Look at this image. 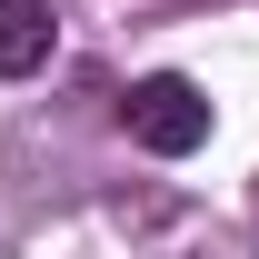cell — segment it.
I'll use <instances>...</instances> for the list:
<instances>
[{
	"instance_id": "6da1fadb",
	"label": "cell",
	"mask_w": 259,
	"mask_h": 259,
	"mask_svg": "<svg viewBox=\"0 0 259 259\" xmlns=\"http://www.w3.org/2000/svg\"><path fill=\"white\" fill-rule=\"evenodd\" d=\"M120 130L150 150V160H190L199 140H209V90H199V80H180V70H150V80H130Z\"/></svg>"
},
{
	"instance_id": "7a4b0ae2",
	"label": "cell",
	"mask_w": 259,
	"mask_h": 259,
	"mask_svg": "<svg viewBox=\"0 0 259 259\" xmlns=\"http://www.w3.org/2000/svg\"><path fill=\"white\" fill-rule=\"evenodd\" d=\"M60 50V10L50 0H0V80H30Z\"/></svg>"
}]
</instances>
